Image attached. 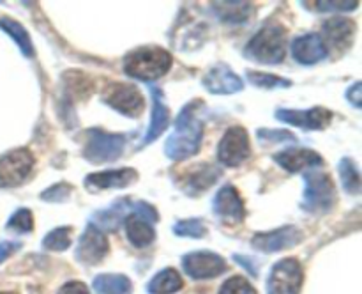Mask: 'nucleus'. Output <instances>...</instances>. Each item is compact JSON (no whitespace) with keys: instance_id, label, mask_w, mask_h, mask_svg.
Segmentation results:
<instances>
[{"instance_id":"obj_1","label":"nucleus","mask_w":362,"mask_h":294,"mask_svg":"<svg viewBox=\"0 0 362 294\" xmlns=\"http://www.w3.org/2000/svg\"><path fill=\"white\" fill-rule=\"evenodd\" d=\"M200 99L187 103L180 110L175 123V131L168 137L165 144V152L170 159L182 162L189 156L197 154L204 138V123L197 119V106H200Z\"/></svg>"},{"instance_id":"obj_2","label":"nucleus","mask_w":362,"mask_h":294,"mask_svg":"<svg viewBox=\"0 0 362 294\" xmlns=\"http://www.w3.org/2000/svg\"><path fill=\"white\" fill-rule=\"evenodd\" d=\"M172 66V55L159 46H144L124 59V71L127 77L144 81H154L165 77Z\"/></svg>"},{"instance_id":"obj_3","label":"nucleus","mask_w":362,"mask_h":294,"mask_svg":"<svg viewBox=\"0 0 362 294\" xmlns=\"http://www.w3.org/2000/svg\"><path fill=\"white\" fill-rule=\"evenodd\" d=\"M286 32L281 25H265L246 45L247 59L260 64H279L285 59Z\"/></svg>"},{"instance_id":"obj_4","label":"nucleus","mask_w":362,"mask_h":294,"mask_svg":"<svg viewBox=\"0 0 362 294\" xmlns=\"http://www.w3.org/2000/svg\"><path fill=\"white\" fill-rule=\"evenodd\" d=\"M304 198L303 209L315 215H324L334 208L336 202V188L331 177L320 170H308L304 176Z\"/></svg>"},{"instance_id":"obj_5","label":"nucleus","mask_w":362,"mask_h":294,"mask_svg":"<svg viewBox=\"0 0 362 294\" xmlns=\"http://www.w3.org/2000/svg\"><path fill=\"white\" fill-rule=\"evenodd\" d=\"M87 144L83 147V156L90 163H108L115 162L122 154L126 147V137L124 135L106 133L103 130H88Z\"/></svg>"},{"instance_id":"obj_6","label":"nucleus","mask_w":362,"mask_h":294,"mask_svg":"<svg viewBox=\"0 0 362 294\" xmlns=\"http://www.w3.org/2000/svg\"><path fill=\"white\" fill-rule=\"evenodd\" d=\"M304 273L297 259H283L276 262L267 280V294H299Z\"/></svg>"},{"instance_id":"obj_7","label":"nucleus","mask_w":362,"mask_h":294,"mask_svg":"<svg viewBox=\"0 0 362 294\" xmlns=\"http://www.w3.org/2000/svg\"><path fill=\"white\" fill-rule=\"evenodd\" d=\"M103 101L127 117H138L144 112V96L133 84H110L103 92Z\"/></svg>"},{"instance_id":"obj_8","label":"nucleus","mask_w":362,"mask_h":294,"mask_svg":"<svg viewBox=\"0 0 362 294\" xmlns=\"http://www.w3.org/2000/svg\"><path fill=\"white\" fill-rule=\"evenodd\" d=\"M34 166L28 149H13L0 156V188H13L23 183Z\"/></svg>"},{"instance_id":"obj_9","label":"nucleus","mask_w":362,"mask_h":294,"mask_svg":"<svg viewBox=\"0 0 362 294\" xmlns=\"http://www.w3.org/2000/svg\"><path fill=\"white\" fill-rule=\"evenodd\" d=\"M251 154V144L247 131L240 126H233L223 135L218 145V158L226 166H239Z\"/></svg>"},{"instance_id":"obj_10","label":"nucleus","mask_w":362,"mask_h":294,"mask_svg":"<svg viewBox=\"0 0 362 294\" xmlns=\"http://www.w3.org/2000/svg\"><path fill=\"white\" fill-rule=\"evenodd\" d=\"M182 268L191 278L207 280L226 271V262L214 251H191L182 257Z\"/></svg>"},{"instance_id":"obj_11","label":"nucleus","mask_w":362,"mask_h":294,"mask_svg":"<svg viewBox=\"0 0 362 294\" xmlns=\"http://www.w3.org/2000/svg\"><path fill=\"white\" fill-rule=\"evenodd\" d=\"M274 115L281 123L292 124V126L303 128V130H324L332 120V112L324 106H313L310 110L281 108L276 110Z\"/></svg>"},{"instance_id":"obj_12","label":"nucleus","mask_w":362,"mask_h":294,"mask_svg":"<svg viewBox=\"0 0 362 294\" xmlns=\"http://www.w3.org/2000/svg\"><path fill=\"white\" fill-rule=\"evenodd\" d=\"M108 248L110 243L106 239L105 232L92 225V223H88L87 229L80 236V241H78L76 259L87 266L98 264L108 254Z\"/></svg>"},{"instance_id":"obj_13","label":"nucleus","mask_w":362,"mask_h":294,"mask_svg":"<svg viewBox=\"0 0 362 294\" xmlns=\"http://www.w3.org/2000/svg\"><path fill=\"white\" fill-rule=\"evenodd\" d=\"M212 211L219 220H223L225 223H232V225L240 223L246 216V208H244L239 191L230 184L223 186L216 193L214 200H212Z\"/></svg>"},{"instance_id":"obj_14","label":"nucleus","mask_w":362,"mask_h":294,"mask_svg":"<svg viewBox=\"0 0 362 294\" xmlns=\"http://www.w3.org/2000/svg\"><path fill=\"white\" fill-rule=\"evenodd\" d=\"M303 241V232H300L297 227L286 225L281 227V229L271 230V232H260L253 237L251 244H253L257 250L267 251V254H272V251H281L285 248L296 247Z\"/></svg>"},{"instance_id":"obj_15","label":"nucleus","mask_w":362,"mask_h":294,"mask_svg":"<svg viewBox=\"0 0 362 294\" xmlns=\"http://www.w3.org/2000/svg\"><path fill=\"white\" fill-rule=\"evenodd\" d=\"M204 85L211 94H235L244 87L243 80L225 64L212 67L204 78Z\"/></svg>"},{"instance_id":"obj_16","label":"nucleus","mask_w":362,"mask_h":294,"mask_svg":"<svg viewBox=\"0 0 362 294\" xmlns=\"http://www.w3.org/2000/svg\"><path fill=\"white\" fill-rule=\"evenodd\" d=\"M292 55L297 62L311 66V64L320 62L327 57V48H325V43L320 35L306 34L293 39Z\"/></svg>"},{"instance_id":"obj_17","label":"nucleus","mask_w":362,"mask_h":294,"mask_svg":"<svg viewBox=\"0 0 362 294\" xmlns=\"http://www.w3.org/2000/svg\"><path fill=\"white\" fill-rule=\"evenodd\" d=\"M274 162L281 169L297 174L300 170H311L315 166H320L324 159L311 149H285L274 156Z\"/></svg>"},{"instance_id":"obj_18","label":"nucleus","mask_w":362,"mask_h":294,"mask_svg":"<svg viewBox=\"0 0 362 294\" xmlns=\"http://www.w3.org/2000/svg\"><path fill=\"white\" fill-rule=\"evenodd\" d=\"M136 179L138 172L134 169H117L90 174L85 179V184L90 190H106V188H126Z\"/></svg>"},{"instance_id":"obj_19","label":"nucleus","mask_w":362,"mask_h":294,"mask_svg":"<svg viewBox=\"0 0 362 294\" xmlns=\"http://www.w3.org/2000/svg\"><path fill=\"white\" fill-rule=\"evenodd\" d=\"M325 35V41L338 50H345L352 45L354 35H356V23L346 18H331L322 27Z\"/></svg>"},{"instance_id":"obj_20","label":"nucleus","mask_w":362,"mask_h":294,"mask_svg":"<svg viewBox=\"0 0 362 294\" xmlns=\"http://www.w3.org/2000/svg\"><path fill=\"white\" fill-rule=\"evenodd\" d=\"M151 92H152V120L151 124H148L147 135H145V140H144L145 145L154 142L158 137H161V133L166 130V126H168V119H170L168 108H166L165 99H163V92L156 87H152Z\"/></svg>"},{"instance_id":"obj_21","label":"nucleus","mask_w":362,"mask_h":294,"mask_svg":"<svg viewBox=\"0 0 362 294\" xmlns=\"http://www.w3.org/2000/svg\"><path fill=\"white\" fill-rule=\"evenodd\" d=\"M124 227H126L127 239L136 248L148 247L156 239V230L152 227V223H148L147 220L138 216L136 213L127 216L126 222H124Z\"/></svg>"},{"instance_id":"obj_22","label":"nucleus","mask_w":362,"mask_h":294,"mask_svg":"<svg viewBox=\"0 0 362 294\" xmlns=\"http://www.w3.org/2000/svg\"><path fill=\"white\" fill-rule=\"evenodd\" d=\"M182 285L184 282L182 276L179 275V271L173 268H166L163 269V271H159L158 275L151 280L147 289L151 294H172L177 293L179 289H182Z\"/></svg>"},{"instance_id":"obj_23","label":"nucleus","mask_w":362,"mask_h":294,"mask_svg":"<svg viewBox=\"0 0 362 294\" xmlns=\"http://www.w3.org/2000/svg\"><path fill=\"white\" fill-rule=\"evenodd\" d=\"M218 177H219L218 169H214V166L209 165V163L207 165H205V163H202L200 169H197L189 177H187L186 186L184 188H186V191L189 195H193V193L197 195V193H200V191L211 188L212 184L218 181Z\"/></svg>"},{"instance_id":"obj_24","label":"nucleus","mask_w":362,"mask_h":294,"mask_svg":"<svg viewBox=\"0 0 362 294\" xmlns=\"http://www.w3.org/2000/svg\"><path fill=\"white\" fill-rule=\"evenodd\" d=\"M92 287L95 294H129L131 280L126 275H98Z\"/></svg>"},{"instance_id":"obj_25","label":"nucleus","mask_w":362,"mask_h":294,"mask_svg":"<svg viewBox=\"0 0 362 294\" xmlns=\"http://www.w3.org/2000/svg\"><path fill=\"white\" fill-rule=\"evenodd\" d=\"M212 7H219L216 9L219 20L232 25L246 21L251 13V6L247 2H216L212 4Z\"/></svg>"},{"instance_id":"obj_26","label":"nucleus","mask_w":362,"mask_h":294,"mask_svg":"<svg viewBox=\"0 0 362 294\" xmlns=\"http://www.w3.org/2000/svg\"><path fill=\"white\" fill-rule=\"evenodd\" d=\"M0 28H4V30L16 41V45L20 46L21 53H23L25 57H34V45H32L30 41V35H28V32L25 30L16 20L0 18Z\"/></svg>"},{"instance_id":"obj_27","label":"nucleus","mask_w":362,"mask_h":294,"mask_svg":"<svg viewBox=\"0 0 362 294\" xmlns=\"http://www.w3.org/2000/svg\"><path fill=\"white\" fill-rule=\"evenodd\" d=\"M126 205L127 200H120L117 204H113L112 208L105 209V211H98L94 215L95 223H92L94 227H98L99 230L105 229V230H115L117 227L120 225L122 222V215L126 213Z\"/></svg>"},{"instance_id":"obj_28","label":"nucleus","mask_w":362,"mask_h":294,"mask_svg":"<svg viewBox=\"0 0 362 294\" xmlns=\"http://www.w3.org/2000/svg\"><path fill=\"white\" fill-rule=\"evenodd\" d=\"M339 179L346 193L357 195L361 191V174L357 163L352 158H343L338 165Z\"/></svg>"},{"instance_id":"obj_29","label":"nucleus","mask_w":362,"mask_h":294,"mask_svg":"<svg viewBox=\"0 0 362 294\" xmlns=\"http://www.w3.org/2000/svg\"><path fill=\"white\" fill-rule=\"evenodd\" d=\"M69 244H71V227H59V229L46 234V237L42 239V248L52 251H64L69 248Z\"/></svg>"},{"instance_id":"obj_30","label":"nucleus","mask_w":362,"mask_h":294,"mask_svg":"<svg viewBox=\"0 0 362 294\" xmlns=\"http://www.w3.org/2000/svg\"><path fill=\"white\" fill-rule=\"evenodd\" d=\"M247 78L251 84L262 89H286L292 85V81L286 78L276 77L271 73H260V71H247Z\"/></svg>"},{"instance_id":"obj_31","label":"nucleus","mask_w":362,"mask_h":294,"mask_svg":"<svg viewBox=\"0 0 362 294\" xmlns=\"http://www.w3.org/2000/svg\"><path fill=\"white\" fill-rule=\"evenodd\" d=\"M173 232L184 237H204L207 234V227L204 225L200 218L180 220L173 225Z\"/></svg>"},{"instance_id":"obj_32","label":"nucleus","mask_w":362,"mask_h":294,"mask_svg":"<svg viewBox=\"0 0 362 294\" xmlns=\"http://www.w3.org/2000/svg\"><path fill=\"white\" fill-rule=\"evenodd\" d=\"M7 229L14 230V232H30L34 229V218H32V213L28 209H18L13 216L7 222Z\"/></svg>"},{"instance_id":"obj_33","label":"nucleus","mask_w":362,"mask_h":294,"mask_svg":"<svg viewBox=\"0 0 362 294\" xmlns=\"http://www.w3.org/2000/svg\"><path fill=\"white\" fill-rule=\"evenodd\" d=\"M219 294H257V290L244 276H232L223 283Z\"/></svg>"},{"instance_id":"obj_34","label":"nucleus","mask_w":362,"mask_h":294,"mask_svg":"<svg viewBox=\"0 0 362 294\" xmlns=\"http://www.w3.org/2000/svg\"><path fill=\"white\" fill-rule=\"evenodd\" d=\"M69 191H71V186H67V184L64 183H59L55 184V186L48 188V190L41 195V198L48 202H64L67 200V197H69Z\"/></svg>"},{"instance_id":"obj_35","label":"nucleus","mask_w":362,"mask_h":294,"mask_svg":"<svg viewBox=\"0 0 362 294\" xmlns=\"http://www.w3.org/2000/svg\"><path fill=\"white\" fill-rule=\"evenodd\" d=\"M133 209L138 216L145 218L148 223H154L159 220V215H158V211H156L154 205L147 204V202H136V204L133 205Z\"/></svg>"},{"instance_id":"obj_36","label":"nucleus","mask_w":362,"mask_h":294,"mask_svg":"<svg viewBox=\"0 0 362 294\" xmlns=\"http://www.w3.org/2000/svg\"><path fill=\"white\" fill-rule=\"evenodd\" d=\"M317 11H354L359 7V2H315Z\"/></svg>"},{"instance_id":"obj_37","label":"nucleus","mask_w":362,"mask_h":294,"mask_svg":"<svg viewBox=\"0 0 362 294\" xmlns=\"http://www.w3.org/2000/svg\"><path fill=\"white\" fill-rule=\"evenodd\" d=\"M258 135L260 138H265V140L271 142H296V137L288 131H274V130H258Z\"/></svg>"},{"instance_id":"obj_38","label":"nucleus","mask_w":362,"mask_h":294,"mask_svg":"<svg viewBox=\"0 0 362 294\" xmlns=\"http://www.w3.org/2000/svg\"><path fill=\"white\" fill-rule=\"evenodd\" d=\"M59 294H90L88 293L87 285L81 282H67L62 289L59 290Z\"/></svg>"},{"instance_id":"obj_39","label":"nucleus","mask_w":362,"mask_h":294,"mask_svg":"<svg viewBox=\"0 0 362 294\" xmlns=\"http://www.w3.org/2000/svg\"><path fill=\"white\" fill-rule=\"evenodd\" d=\"M361 89H362L361 81H356V84L349 89V92H346V99H349L356 108H361V96H362Z\"/></svg>"},{"instance_id":"obj_40","label":"nucleus","mask_w":362,"mask_h":294,"mask_svg":"<svg viewBox=\"0 0 362 294\" xmlns=\"http://www.w3.org/2000/svg\"><path fill=\"white\" fill-rule=\"evenodd\" d=\"M20 247L21 244L14 243V241H2V243H0V264H2V262L6 261L13 251H16Z\"/></svg>"},{"instance_id":"obj_41","label":"nucleus","mask_w":362,"mask_h":294,"mask_svg":"<svg viewBox=\"0 0 362 294\" xmlns=\"http://www.w3.org/2000/svg\"><path fill=\"white\" fill-rule=\"evenodd\" d=\"M233 259H237V261L243 262V266L247 269V271H251V273H253V275H257V269H255L253 264H251V262H253V261H251V259L243 257V255H235V257H233Z\"/></svg>"},{"instance_id":"obj_42","label":"nucleus","mask_w":362,"mask_h":294,"mask_svg":"<svg viewBox=\"0 0 362 294\" xmlns=\"http://www.w3.org/2000/svg\"><path fill=\"white\" fill-rule=\"evenodd\" d=\"M0 294H14V293H0Z\"/></svg>"}]
</instances>
